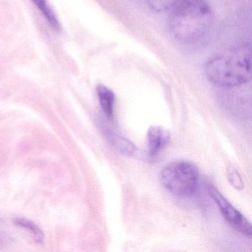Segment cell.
<instances>
[{
	"label": "cell",
	"mask_w": 252,
	"mask_h": 252,
	"mask_svg": "<svg viewBox=\"0 0 252 252\" xmlns=\"http://www.w3.org/2000/svg\"><path fill=\"white\" fill-rule=\"evenodd\" d=\"M169 20L173 37L190 44L201 39L212 25V11L204 0H183L177 4Z\"/></svg>",
	"instance_id": "6da1fadb"
},
{
	"label": "cell",
	"mask_w": 252,
	"mask_h": 252,
	"mask_svg": "<svg viewBox=\"0 0 252 252\" xmlns=\"http://www.w3.org/2000/svg\"><path fill=\"white\" fill-rule=\"evenodd\" d=\"M251 65L250 45L243 44L209 60L205 73L215 85L231 88L250 80Z\"/></svg>",
	"instance_id": "7a4b0ae2"
},
{
	"label": "cell",
	"mask_w": 252,
	"mask_h": 252,
	"mask_svg": "<svg viewBox=\"0 0 252 252\" xmlns=\"http://www.w3.org/2000/svg\"><path fill=\"white\" fill-rule=\"evenodd\" d=\"M160 180L165 188L174 195L190 197L198 187V169L190 162H172L162 170Z\"/></svg>",
	"instance_id": "3957f363"
},
{
	"label": "cell",
	"mask_w": 252,
	"mask_h": 252,
	"mask_svg": "<svg viewBox=\"0 0 252 252\" xmlns=\"http://www.w3.org/2000/svg\"><path fill=\"white\" fill-rule=\"evenodd\" d=\"M208 192L218 205L221 213L227 222L243 235L252 237V228L247 218L239 212L231 203L221 194L220 191L212 184L207 186Z\"/></svg>",
	"instance_id": "277c9868"
},
{
	"label": "cell",
	"mask_w": 252,
	"mask_h": 252,
	"mask_svg": "<svg viewBox=\"0 0 252 252\" xmlns=\"http://www.w3.org/2000/svg\"><path fill=\"white\" fill-rule=\"evenodd\" d=\"M149 158L153 160L160 155L171 139L169 129L159 125H153L147 132Z\"/></svg>",
	"instance_id": "5b68a950"
},
{
	"label": "cell",
	"mask_w": 252,
	"mask_h": 252,
	"mask_svg": "<svg viewBox=\"0 0 252 252\" xmlns=\"http://www.w3.org/2000/svg\"><path fill=\"white\" fill-rule=\"evenodd\" d=\"M106 138H107L110 144L122 154L126 156H132L136 153L137 148L135 144H132L129 140L121 136L119 134L107 129L104 132Z\"/></svg>",
	"instance_id": "8992f818"
},
{
	"label": "cell",
	"mask_w": 252,
	"mask_h": 252,
	"mask_svg": "<svg viewBox=\"0 0 252 252\" xmlns=\"http://www.w3.org/2000/svg\"><path fill=\"white\" fill-rule=\"evenodd\" d=\"M97 95L103 111L107 117L112 119L114 112L115 97L114 93L107 87L99 85L97 87Z\"/></svg>",
	"instance_id": "52a82bcc"
},
{
	"label": "cell",
	"mask_w": 252,
	"mask_h": 252,
	"mask_svg": "<svg viewBox=\"0 0 252 252\" xmlns=\"http://www.w3.org/2000/svg\"><path fill=\"white\" fill-rule=\"evenodd\" d=\"M32 2L39 8V11L43 14L47 21L49 23L50 26L52 27L56 32H60L61 30V26L57 19V16L54 11L50 8L47 0H32Z\"/></svg>",
	"instance_id": "ba28073f"
},
{
	"label": "cell",
	"mask_w": 252,
	"mask_h": 252,
	"mask_svg": "<svg viewBox=\"0 0 252 252\" xmlns=\"http://www.w3.org/2000/svg\"><path fill=\"white\" fill-rule=\"evenodd\" d=\"M14 222L19 226L22 228H26L28 231H31L33 234V238L35 241L38 243H42L44 242V233L40 229L38 225H36L34 222L26 218H17L14 220Z\"/></svg>",
	"instance_id": "9c48e42d"
},
{
	"label": "cell",
	"mask_w": 252,
	"mask_h": 252,
	"mask_svg": "<svg viewBox=\"0 0 252 252\" xmlns=\"http://www.w3.org/2000/svg\"><path fill=\"white\" fill-rule=\"evenodd\" d=\"M179 0H147L150 9L156 12H162L175 7Z\"/></svg>",
	"instance_id": "30bf717a"
},
{
	"label": "cell",
	"mask_w": 252,
	"mask_h": 252,
	"mask_svg": "<svg viewBox=\"0 0 252 252\" xmlns=\"http://www.w3.org/2000/svg\"><path fill=\"white\" fill-rule=\"evenodd\" d=\"M227 175H228L227 176H228V181L234 188L237 189H242L243 188V180L237 171L234 170V169H229L228 170Z\"/></svg>",
	"instance_id": "8fae6325"
}]
</instances>
